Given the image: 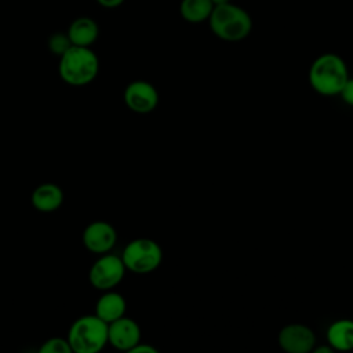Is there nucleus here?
<instances>
[{
  "mask_svg": "<svg viewBox=\"0 0 353 353\" xmlns=\"http://www.w3.org/2000/svg\"><path fill=\"white\" fill-rule=\"evenodd\" d=\"M307 79L317 94L324 97L338 95L349 79L347 65L334 52L321 54L312 62Z\"/></svg>",
  "mask_w": 353,
  "mask_h": 353,
  "instance_id": "f257e3e1",
  "label": "nucleus"
},
{
  "mask_svg": "<svg viewBox=\"0 0 353 353\" xmlns=\"http://www.w3.org/2000/svg\"><path fill=\"white\" fill-rule=\"evenodd\" d=\"M99 72V59L91 47L70 46L61 57L58 73L69 85L81 87L95 80Z\"/></svg>",
  "mask_w": 353,
  "mask_h": 353,
  "instance_id": "f03ea898",
  "label": "nucleus"
},
{
  "mask_svg": "<svg viewBox=\"0 0 353 353\" xmlns=\"http://www.w3.org/2000/svg\"><path fill=\"white\" fill-rule=\"evenodd\" d=\"M208 23L211 32L225 41H240L245 39L252 29L250 14L230 1L214 6Z\"/></svg>",
  "mask_w": 353,
  "mask_h": 353,
  "instance_id": "7ed1b4c3",
  "label": "nucleus"
},
{
  "mask_svg": "<svg viewBox=\"0 0 353 353\" xmlns=\"http://www.w3.org/2000/svg\"><path fill=\"white\" fill-rule=\"evenodd\" d=\"M66 338L72 353H98L108 345V323L95 313L81 316L72 323Z\"/></svg>",
  "mask_w": 353,
  "mask_h": 353,
  "instance_id": "20e7f679",
  "label": "nucleus"
},
{
  "mask_svg": "<svg viewBox=\"0 0 353 353\" xmlns=\"http://www.w3.org/2000/svg\"><path fill=\"white\" fill-rule=\"evenodd\" d=\"M120 256L127 270L137 274H146L161 265L163 250L157 241L139 237L128 241Z\"/></svg>",
  "mask_w": 353,
  "mask_h": 353,
  "instance_id": "39448f33",
  "label": "nucleus"
},
{
  "mask_svg": "<svg viewBox=\"0 0 353 353\" xmlns=\"http://www.w3.org/2000/svg\"><path fill=\"white\" fill-rule=\"evenodd\" d=\"M127 269L121 256L116 254H101L88 272L90 284L98 291H108L117 287L124 279Z\"/></svg>",
  "mask_w": 353,
  "mask_h": 353,
  "instance_id": "423d86ee",
  "label": "nucleus"
},
{
  "mask_svg": "<svg viewBox=\"0 0 353 353\" xmlns=\"http://www.w3.org/2000/svg\"><path fill=\"white\" fill-rule=\"evenodd\" d=\"M127 108L138 114H148L159 105V92L156 87L146 80L131 81L123 94Z\"/></svg>",
  "mask_w": 353,
  "mask_h": 353,
  "instance_id": "0eeeda50",
  "label": "nucleus"
},
{
  "mask_svg": "<svg viewBox=\"0 0 353 353\" xmlns=\"http://www.w3.org/2000/svg\"><path fill=\"white\" fill-rule=\"evenodd\" d=\"M277 343L287 353H309L316 346L317 338L310 327L292 323L279 331Z\"/></svg>",
  "mask_w": 353,
  "mask_h": 353,
  "instance_id": "6e6552de",
  "label": "nucleus"
},
{
  "mask_svg": "<svg viewBox=\"0 0 353 353\" xmlns=\"http://www.w3.org/2000/svg\"><path fill=\"white\" fill-rule=\"evenodd\" d=\"M83 245L92 254L101 255L110 252L117 243V232L106 221H94L88 223L81 234Z\"/></svg>",
  "mask_w": 353,
  "mask_h": 353,
  "instance_id": "1a4fd4ad",
  "label": "nucleus"
},
{
  "mask_svg": "<svg viewBox=\"0 0 353 353\" xmlns=\"http://www.w3.org/2000/svg\"><path fill=\"white\" fill-rule=\"evenodd\" d=\"M141 338V327L131 317L123 316L108 324V343L117 350L130 352Z\"/></svg>",
  "mask_w": 353,
  "mask_h": 353,
  "instance_id": "9d476101",
  "label": "nucleus"
},
{
  "mask_svg": "<svg viewBox=\"0 0 353 353\" xmlns=\"http://www.w3.org/2000/svg\"><path fill=\"white\" fill-rule=\"evenodd\" d=\"M30 201L39 212H54L63 203V190L57 183L46 182L34 188L30 196Z\"/></svg>",
  "mask_w": 353,
  "mask_h": 353,
  "instance_id": "9b49d317",
  "label": "nucleus"
},
{
  "mask_svg": "<svg viewBox=\"0 0 353 353\" xmlns=\"http://www.w3.org/2000/svg\"><path fill=\"white\" fill-rule=\"evenodd\" d=\"M127 302L124 296L113 290L103 291L95 303V314L105 323H112L123 316H125Z\"/></svg>",
  "mask_w": 353,
  "mask_h": 353,
  "instance_id": "f8f14e48",
  "label": "nucleus"
},
{
  "mask_svg": "<svg viewBox=\"0 0 353 353\" xmlns=\"http://www.w3.org/2000/svg\"><path fill=\"white\" fill-rule=\"evenodd\" d=\"M66 34L72 46L91 47L99 36V26L90 17H79L69 25Z\"/></svg>",
  "mask_w": 353,
  "mask_h": 353,
  "instance_id": "ddd939ff",
  "label": "nucleus"
},
{
  "mask_svg": "<svg viewBox=\"0 0 353 353\" xmlns=\"http://www.w3.org/2000/svg\"><path fill=\"white\" fill-rule=\"evenodd\" d=\"M327 343L339 352L353 350V320L339 319L327 328Z\"/></svg>",
  "mask_w": 353,
  "mask_h": 353,
  "instance_id": "4468645a",
  "label": "nucleus"
},
{
  "mask_svg": "<svg viewBox=\"0 0 353 353\" xmlns=\"http://www.w3.org/2000/svg\"><path fill=\"white\" fill-rule=\"evenodd\" d=\"M214 4L211 0H182L179 4L181 17L190 23L208 21Z\"/></svg>",
  "mask_w": 353,
  "mask_h": 353,
  "instance_id": "2eb2a0df",
  "label": "nucleus"
},
{
  "mask_svg": "<svg viewBox=\"0 0 353 353\" xmlns=\"http://www.w3.org/2000/svg\"><path fill=\"white\" fill-rule=\"evenodd\" d=\"M40 353H72L68 338L63 336H52L43 342L39 349Z\"/></svg>",
  "mask_w": 353,
  "mask_h": 353,
  "instance_id": "dca6fc26",
  "label": "nucleus"
},
{
  "mask_svg": "<svg viewBox=\"0 0 353 353\" xmlns=\"http://www.w3.org/2000/svg\"><path fill=\"white\" fill-rule=\"evenodd\" d=\"M72 46L66 33H54L48 40V48L52 54L61 57Z\"/></svg>",
  "mask_w": 353,
  "mask_h": 353,
  "instance_id": "f3484780",
  "label": "nucleus"
},
{
  "mask_svg": "<svg viewBox=\"0 0 353 353\" xmlns=\"http://www.w3.org/2000/svg\"><path fill=\"white\" fill-rule=\"evenodd\" d=\"M341 95L342 101L349 105V106H353V79H347V81L345 83V85L342 87L341 92L338 94Z\"/></svg>",
  "mask_w": 353,
  "mask_h": 353,
  "instance_id": "a211bd4d",
  "label": "nucleus"
},
{
  "mask_svg": "<svg viewBox=\"0 0 353 353\" xmlns=\"http://www.w3.org/2000/svg\"><path fill=\"white\" fill-rule=\"evenodd\" d=\"M130 353H157V349L152 345H146V343H137L131 350Z\"/></svg>",
  "mask_w": 353,
  "mask_h": 353,
  "instance_id": "6ab92c4d",
  "label": "nucleus"
},
{
  "mask_svg": "<svg viewBox=\"0 0 353 353\" xmlns=\"http://www.w3.org/2000/svg\"><path fill=\"white\" fill-rule=\"evenodd\" d=\"M97 3L99 6H102L103 8H116V7L121 6L124 3V0H97Z\"/></svg>",
  "mask_w": 353,
  "mask_h": 353,
  "instance_id": "aec40b11",
  "label": "nucleus"
},
{
  "mask_svg": "<svg viewBox=\"0 0 353 353\" xmlns=\"http://www.w3.org/2000/svg\"><path fill=\"white\" fill-rule=\"evenodd\" d=\"M312 352H314V353H332V352H334V349H332V347H331V346L327 343V346H325V345L314 346Z\"/></svg>",
  "mask_w": 353,
  "mask_h": 353,
  "instance_id": "412c9836",
  "label": "nucleus"
},
{
  "mask_svg": "<svg viewBox=\"0 0 353 353\" xmlns=\"http://www.w3.org/2000/svg\"><path fill=\"white\" fill-rule=\"evenodd\" d=\"M211 1H212V4H214V6H218V4L228 3V1H230V0H211Z\"/></svg>",
  "mask_w": 353,
  "mask_h": 353,
  "instance_id": "4be33fe9",
  "label": "nucleus"
}]
</instances>
